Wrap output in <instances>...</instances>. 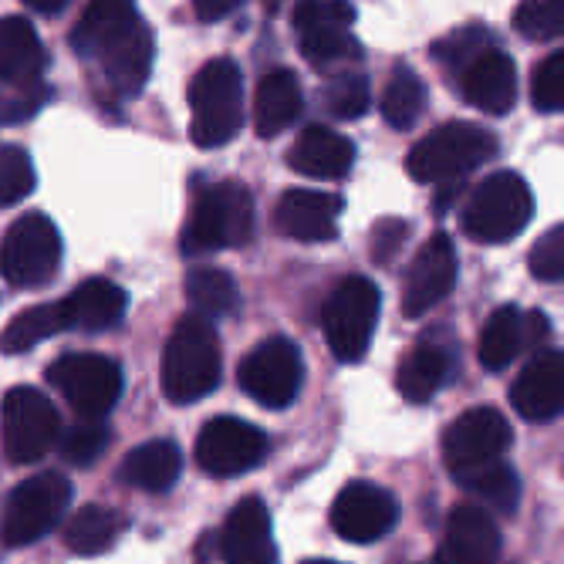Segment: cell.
Wrapping results in <instances>:
<instances>
[{"label":"cell","instance_id":"cell-1","mask_svg":"<svg viewBox=\"0 0 564 564\" xmlns=\"http://www.w3.org/2000/svg\"><path fill=\"white\" fill-rule=\"evenodd\" d=\"M68 41L112 98L126 101L145 88L156 44L135 11V0H88Z\"/></svg>","mask_w":564,"mask_h":564},{"label":"cell","instance_id":"cell-2","mask_svg":"<svg viewBox=\"0 0 564 564\" xmlns=\"http://www.w3.org/2000/svg\"><path fill=\"white\" fill-rule=\"evenodd\" d=\"M253 237V199L243 183H214L199 189L180 234L183 258H210L217 250L243 247Z\"/></svg>","mask_w":564,"mask_h":564},{"label":"cell","instance_id":"cell-3","mask_svg":"<svg viewBox=\"0 0 564 564\" xmlns=\"http://www.w3.org/2000/svg\"><path fill=\"white\" fill-rule=\"evenodd\" d=\"M220 386V335L210 318L183 315L163 351V392L176 405H189Z\"/></svg>","mask_w":564,"mask_h":564},{"label":"cell","instance_id":"cell-4","mask_svg":"<svg viewBox=\"0 0 564 564\" xmlns=\"http://www.w3.org/2000/svg\"><path fill=\"white\" fill-rule=\"evenodd\" d=\"M497 156V135L477 122H446L420 139L405 156V170L416 183H459Z\"/></svg>","mask_w":564,"mask_h":564},{"label":"cell","instance_id":"cell-5","mask_svg":"<svg viewBox=\"0 0 564 564\" xmlns=\"http://www.w3.org/2000/svg\"><path fill=\"white\" fill-rule=\"evenodd\" d=\"M193 142L199 149L227 145L243 126V75L234 58H214L189 82Z\"/></svg>","mask_w":564,"mask_h":564},{"label":"cell","instance_id":"cell-6","mask_svg":"<svg viewBox=\"0 0 564 564\" xmlns=\"http://www.w3.org/2000/svg\"><path fill=\"white\" fill-rule=\"evenodd\" d=\"M291 24L312 68L338 72L362 62V44L351 34L355 8L348 0H297Z\"/></svg>","mask_w":564,"mask_h":564},{"label":"cell","instance_id":"cell-7","mask_svg":"<svg viewBox=\"0 0 564 564\" xmlns=\"http://www.w3.org/2000/svg\"><path fill=\"white\" fill-rule=\"evenodd\" d=\"M62 416L34 386H14L0 402V440H4V456L14 467L37 464L51 449H58L62 440Z\"/></svg>","mask_w":564,"mask_h":564},{"label":"cell","instance_id":"cell-8","mask_svg":"<svg viewBox=\"0 0 564 564\" xmlns=\"http://www.w3.org/2000/svg\"><path fill=\"white\" fill-rule=\"evenodd\" d=\"M534 217L531 186L518 173H494L474 186L464 207V230L477 243H503L518 237Z\"/></svg>","mask_w":564,"mask_h":564},{"label":"cell","instance_id":"cell-9","mask_svg":"<svg viewBox=\"0 0 564 564\" xmlns=\"http://www.w3.org/2000/svg\"><path fill=\"white\" fill-rule=\"evenodd\" d=\"M379 312H382V294L369 278H358V274L345 278L328 294L322 325H325L328 348L338 362L345 366L362 362L379 325Z\"/></svg>","mask_w":564,"mask_h":564},{"label":"cell","instance_id":"cell-10","mask_svg":"<svg viewBox=\"0 0 564 564\" xmlns=\"http://www.w3.org/2000/svg\"><path fill=\"white\" fill-rule=\"evenodd\" d=\"M68 503H72V484L55 470L21 480L4 503V514H0V541L8 547L37 544L47 531H55L62 524Z\"/></svg>","mask_w":564,"mask_h":564},{"label":"cell","instance_id":"cell-11","mask_svg":"<svg viewBox=\"0 0 564 564\" xmlns=\"http://www.w3.org/2000/svg\"><path fill=\"white\" fill-rule=\"evenodd\" d=\"M47 382L55 386L65 402L85 420H106L122 395V366L109 355L68 351L47 366Z\"/></svg>","mask_w":564,"mask_h":564},{"label":"cell","instance_id":"cell-12","mask_svg":"<svg viewBox=\"0 0 564 564\" xmlns=\"http://www.w3.org/2000/svg\"><path fill=\"white\" fill-rule=\"evenodd\" d=\"M62 230L41 210H31L11 224L0 243V278L11 288H41L58 274Z\"/></svg>","mask_w":564,"mask_h":564},{"label":"cell","instance_id":"cell-13","mask_svg":"<svg viewBox=\"0 0 564 564\" xmlns=\"http://www.w3.org/2000/svg\"><path fill=\"white\" fill-rule=\"evenodd\" d=\"M304 382V358L301 348L288 338L258 341L237 369V386L243 395L261 402L264 409H284L297 399Z\"/></svg>","mask_w":564,"mask_h":564},{"label":"cell","instance_id":"cell-14","mask_svg":"<svg viewBox=\"0 0 564 564\" xmlns=\"http://www.w3.org/2000/svg\"><path fill=\"white\" fill-rule=\"evenodd\" d=\"M268 449H271V440L264 430L237 416H217L210 423H203L196 436V464L203 474L227 480V477H240V474H250L253 467H261Z\"/></svg>","mask_w":564,"mask_h":564},{"label":"cell","instance_id":"cell-15","mask_svg":"<svg viewBox=\"0 0 564 564\" xmlns=\"http://www.w3.org/2000/svg\"><path fill=\"white\" fill-rule=\"evenodd\" d=\"M510 423L494 405H474L464 416H456L443 433V459L449 474H464L500 459L510 446Z\"/></svg>","mask_w":564,"mask_h":564},{"label":"cell","instance_id":"cell-16","mask_svg":"<svg viewBox=\"0 0 564 564\" xmlns=\"http://www.w3.org/2000/svg\"><path fill=\"white\" fill-rule=\"evenodd\" d=\"M395 497L369 480H351L338 490L332 503V528L351 544H372L395 528Z\"/></svg>","mask_w":564,"mask_h":564},{"label":"cell","instance_id":"cell-17","mask_svg":"<svg viewBox=\"0 0 564 564\" xmlns=\"http://www.w3.org/2000/svg\"><path fill=\"white\" fill-rule=\"evenodd\" d=\"M456 247L446 234H433L420 250L413 264L405 271L402 284V315L405 318H420L430 307H436L456 284Z\"/></svg>","mask_w":564,"mask_h":564},{"label":"cell","instance_id":"cell-18","mask_svg":"<svg viewBox=\"0 0 564 564\" xmlns=\"http://www.w3.org/2000/svg\"><path fill=\"white\" fill-rule=\"evenodd\" d=\"M551 335L547 315L541 312H521L518 304H503L487 318L480 341H477V358L487 372L507 369L521 351L544 345Z\"/></svg>","mask_w":564,"mask_h":564},{"label":"cell","instance_id":"cell-19","mask_svg":"<svg viewBox=\"0 0 564 564\" xmlns=\"http://www.w3.org/2000/svg\"><path fill=\"white\" fill-rule=\"evenodd\" d=\"M500 531L480 503H456L443 531L436 564H497Z\"/></svg>","mask_w":564,"mask_h":564},{"label":"cell","instance_id":"cell-20","mask_svg":"<svg viewBox=\"0 0 564 564\" xmlns=\"http://www.w3.org/2000/svg\"><path fill=\"white\" fill-rule=\"evenodd\" d=\"M341 196L328 189H288L274 207V227L301 243H328L338 237Z\"/></svg>","mask_w":564,"mask_h":564},{"label":"cell","instance_id":"cell-21","mask_svg":"<svg viewBox=\"0 0 564 564\" xmlns=\"http://www.w3.org/2000/svg\"><path fill=\"white\" fill-rule=\"evenodd\" d=\"M220 554L224 564H278L271 514L261 497H243L234 503L220 531Z\"/></svg>","mask_w":564,"mask_h":564},{"label":"cell","instance_id":"cell-22","mask_svg":"<svg viewBox=\"0 0 564 564\" xmlns=\"http://www.w3.org/2000/svg\"><path fill=\"white\" fill-rule=\"evenodd\" d=\"M510 405L528 423H547L564 413V351H541L510 386Z\"/></svg>","mask_w":564,"mask_h":564},{"label":"cell","instance_id":"cell-23","mask_svg":"<svg viewBox=\"0 0 564 564\" xmlns=\"http://www.w3.org/2000/svg\"><path fill=\"white\" fill-rule=\"evenodd\" d=\"M456 85L474 109L487 116H507L518 101V68L500 47H487L456 75Z\"/></svg>","mask_w":564,"mask_h":564},{"label":"cell","instance_id":"cell-24","mask_svg":"<svg viewBox=\"0 0 564 564\" xmlns=\"http://www.w3.org/2000/svg\"><path fill=\"white\" fill-rule=\"evenodd\" d=\"M288 166L307 180H345L355 166V142L335 129L307 126L288 149Z\"/></svg>","mask_w":564,"mask_h":564},{"label":"cell","instance_id":"cell-25","mask_svg":"<svg viewBox=\"0 0 564 564\" xmlns=\"http://www.w3.org/2000/svg\"><path fill=\"white\" fill-rule=\"evenodd\" d=\"M65 332H109L126 318L129 297L109 278H88L62 301Z\"/></svg>","mask_w":564,"mask_h":564},{"label":"cell","instance_id":"cell-26","mask_svg":"<svg viewBox=\"0 0 564 564\" xmlns=\"http://www.w3.org/2000/svg\"><path fill=\"white\" fill-rule=\"evenodd\" d=\"M304 109L301 82L288 68H274L258 82V95H253V129L261 139H274L284 129L297 122Z\"/></svg>","mask_w":564,"mask_h":564},{"label":"cell","instance_id":"cell-27","mask_svg":"<svg viewBox=\"0 0 564 564\" xmlns=\"http://www.w3.org/2000/svg\"><path fill=\"white\" fill-rule=\"evenodd\" d=\"M44 68L47 55L34 24L24 18H0V82L37 85Z\"/></svg>","mask_w":564,"mask_h":564},{"label":"cell","instance_id":"cell-28","mask_svg":"<svg viewBox=\"0 0 564 564\" xmlns=\"http://www.w3.org/2000/svg\"><path fill=\"white\" fill-rule=\"evenodd\" d=\"M183 470V453L173 440H149L126 453L119 477L122 484L145 490V494H166Z\"/></svg>","mask_w":564,"mask_h":564},{"label":"cell","instance_id":"cell-29","mask_svg":"<svg viewBox=\"0 0 564 564\" xmlns=\"http://www.w3.org/2000/svg\"><path fill=\"white\" fill-rule=\"evenodd\" d=\"M446 376H449V351L440 341L423 338L409 348L405 358L399 362L395 389L409 402H430L443 389Z\"/></svg>","mask_w":564,"mask_h":564},{"label":"cell","instance_id":"cell-30","mask_svg":"<svg viewBox=\"0 0 564 564\" xmlns=\"http://www.w3.org/2000/svg\"><path fill=\"white\" fill-rule=\"evenodd\" d=\"M119 531H122V518L112 507L85 503L65 524V544L78 557H95V554H106L116 544Z\"/></svg>","mask_w":564,"mask_h":564},{"label":"cell","instance_id":"cell-31","mask_svg":"<svg viewBox=\"0 0 564 564\" xmlns=\"http://www.w3.org/2000/svg\"><path fill=\"white\" fill-rule=\"evenodd\" d=\"M467 494L477 497L480 507L497 510V514H514L518 500H521V480L514 474V467H507L503 459H494V464L474 467L453 477Z\"/></svg>","mask_w":564,"mask_h":564},{"label":"cell","instance_id":"cell-32","mask_svg":"<svg viewBox=\"0 0 564 564\" xmlns=\"http://www.w3.org/2000/svg\"><path fill=\"white\" fill-rule=\"evenodd\" d=\"M423 109H426V85L423 78L409 68V65H395L389 82H386V91H382V101H379V112L382 119L405 132V129H413L420 119H423Z\"/></svg>","mask_w":564,"mask_h":564},{"label":"cell","instance_id":"cell-33","mask_svg":"<svg viewBox=\"0 0 564 564\" xmlns=\"http://www.w3.org/2000/svg\"><path fill=\"white\" fill-rule=\"evenodd\" d=\"M186 297L196 307V315L203 318H224L234 315L240 304V291L234 278L220 268H193L186 274Z\"/></svg>","mask_w":564,"mask_h":564},{"label":"cell","instance_id":"cell-34","mask_svg":"<svg viewBox=\"0 0 564 564\" xmlns=\"http://www.w3.org/2000/svg\"><path fill=\"white\" fill-rule=\"evenodd\" d=\"M65 332V318H62V304H34L24 307L21 315H14L8 322V328L0 332V351L4 355H21L31 351L34 345H41L44 338Z\"/></svg>","mask_w":564,"mask_h":564},{"label":"cell","instance_id":"cell-35","mask_svg":"<svg viewBox=\"0 0 564 564\" xmlns=\"http://www.w3.org/2000/svg\"><path fill=\"white\" fill-rule=\"evenodd\" d=\"M112 443V430L106 420H85L78 416L75 426L62 430V440H58V453L68 459L72 467H95V459L109 449Z\"/></svg>","mask_w":564,"mask_h":564},{"label":"cell","instance_id":"cell-36","mask_svg":"<svg viewBox=\"0 0 564 564\" xmlns=\"http://www.w3.org/2000/svg\"><path fill=\"white\" fill-rule=\"evenodd\" d=\"M322 101H325L328 116H335L341 122H355L372 109V88L362 75L341 72L325 85Z\"/></svg>","mask_w":564,"mask_h":564},{"label":"cell","instance_id":"cell-37","mask_svg":"<svg viewBox=\"0 0 564 564\" xmlns=\"http://www.w3.org/2000/svg\"><path fill=\"white\" fill-rule=\"evenodd\" d=\"M487 47H494V41H490V31L487 28H480V24H467V28H456V31H449L446 37H440L436 44H433V58L446 68V72H464L480 51H487Z\"/></svg>","mask_w":564,"mask_h":564},{"label":"cell","instance_id":"cell-38","mask_svg":"<svg viewBox=\"0 0 564 564\" xmlns=\"http://www.w3.org/2000/svg\"><path fill=\"white\" fill-rule=\"evenodd\" d=\"M34 163L21 145H0V210L34 193Z\"/></svg>","mask_w":564,"mask_h":564},{"label":"cell","instance_id":"cell-39","mask_svg":"<svg viewBox=\"0 0 564 564\" xmlns=\"http://www.w3.org/2000/svg\"><path fill=\"white\" fill-rule=\"evenodd\" d=\"M514 28L528 41L564 37V0H521L514 11Z\"/></svg>","mask_w":564,"mask_h":564},{"label":"cell","instance_id":"cell-40","mask_svg":"<svg viewBox=\"0 0 564 564\" xmlns=\"http://www.w3.org/2000/svg\"><path fill=\"white\" fill-rule=\"evenodd\" d=\"M531 101L544 116L564 112V47L547 55L531 75Z\"/></svg>","mask_w":564,"mask_h":564},{"label":"cell","instance_id":"cell-41","mask_svg":"<svg viewBox=\"0 0 564 564\" xmlns=\"http://www.w3.org/2000/svg\"><path fill=\"white\" fill-rule=\"evenodd\" d=\"M528 268L534 281L557 284L564 281V224H554L538 237V243L528 253Z\"/></svg>","mask_w":564,"mask_h":564},{"label":"cell","instance_id":"cell-42","mask_svg":"<svg viewBox=\"0 0 564 564\" xmlns=\"http://www.w3.org/2000/svg\"><path fill=\"white\" fill-rule=\"evenodd\" d=\"M405 237H409V224L402 217H382V220H376V227L369 234V258L376 264H389L395 253L402 250Z\"/></svg>","mask_w":564,"mask_h":564},{"label":"cell","instance_id":"cell-43","mask_svg":"<svg viewBox=\"0 0 564 564\" xmlns=\"http://www.w3.org/2000/svg\"><path fill=\"white\" fill-rule=\"evenodd\" d=\"M243 0H193V11L199 21H224L230 18Z\"/></svg>","mask_w":564,"mask_h":564},{"label":"cell","instance_id":"cell-44","mask_svg":"<svg viewBox=\"0 0 564 564\" xmlns=\"http://www.w3.org/2000/svg\"><path fill=\"white\" fill-rule=\"evenodd\" d=\"M24 4L31 8V11H37V14H62L65 8H68V0H24Z\"/></svg>","mask_w":564,"mask_h":564},{"label":"cell","instance_id":"cell-45","mask_svg":"<svg viewBox=\"0 0 564 564\" xmlns=\"http://www.w3.org/2000/svg\"><path fill=\"white\" fill-rule=\"evenodd\" d=\"M278 8H281V0H264V11H271V14H274Z\"/></svg>","mask_w":564,"mask_h":564},{"label":"cell","instance_id":"cell-46","mask_svg":"<svg viewBox=\"0 0 564 564\" xmlns=\"http://www.w3.org/2000/svg\"><path fill=\"white\" fill-rule=\"evenodd\" d=\"M301 564H341V561H325V557H312V561H301Z\"/></svg>","mask_w":564,"mask_h":564}]
</instances>
